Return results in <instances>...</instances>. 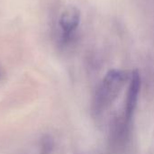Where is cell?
<instances>
[{
    "label": "cell",
    "instance_id": "cell-1",
    "mask_svg": "<svg viewBox=\"0 0 154 154\" xmlns=\"http://www.w3.org/2000/svg\"><path fill=\"white\" fill-rule=\"evenodd\" d=\"M129 79L127 73L121 70H110L104 79L97 96V109L105 108L112 102Z\"/></svg>",
    "mask_w": 154,
    "mask_h": 154
},
{
    "label": "cell",
    "instance_id": "cell-2",
    "mask_svg": "<svg viewBox=\"0 0 154 154\" xmlns=\"http://www.w3.org/2000/svg\"><path fill=\"white\" fill-rule=\"evenodd\" d=\"M80 11L77 6H67L61 13L59 20V26L61 32V38L67 42L78 29L80 23Z\"/></svg>",
    "mask_w": 154,
    "mask_h": 154
}]
</instances>
